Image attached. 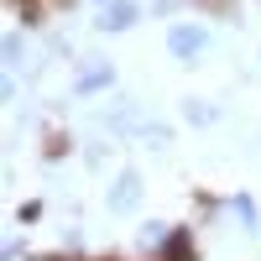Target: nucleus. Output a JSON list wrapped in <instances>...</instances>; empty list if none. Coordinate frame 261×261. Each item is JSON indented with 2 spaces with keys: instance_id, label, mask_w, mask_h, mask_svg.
I'll list each match as a JSON object with an SVG mask.
<instances>
[{
  "instance_id": "nucleus-1",
  "label": "nucleus",
  "mask_w": 261,
  "mask_h": 261,
  "mask_svg": "<svg viewBox=\"0 0 261 261\" xmlns=\"http://www.w3.org/2000/svg\"><path fill=\"white\" fill-rule=\"evenodd\" d=\"M204 42H209V37H204V27H188V21H178V27L167 32V53L188 63V58H199V53H204Z\"/></svg>"
},
{
  "instance_id": "nucleus-2",
  "label": "nucleus",
  "mask_w": 261,
  "mask_h": 261,
  "mask_svg": "<svg viewBox=\"0 0 261 261\" xmlns=\"http://www.w3.org/2000/svg\"><path fill=\"white\" fill-rule=\"evenodd\" d=\"M141 178H136V172H120V178H115V188H110V209L115 214H130V209H136L141 204Z\"/></svg>"
},
{
  "instance_id": "nucleus-3",
  "label": "nucleus",
  "mask_w": 261,
  "mask_h": 261,
  "mask_svg": "<svg viewBox=\"0 0 261 261\" xmlns=\"http://www.w3.org/2000/svg\"><path fill=\"white\" fill-rule=\"evenodd\" d=\"M105 84H115V68H110L105 58H89V68H79L73 89H79V94H94V89H105Z\"/></svg>"
},
{
  "instance_id": "nucleus-4",
  "label": "nucleus",
  "mask_w": 261,
  "mask_h": 261,
  "mask_svg": "<svg viewBox=\"0 0 261 261\" xmlns=\"http://www.w3.org/2000/svg\"><path fill=\"white\" fill-rule=\"evenodd\" d=\"M99 27L105 32H125V27H136V0H110L99 16Z\"/></svg>"
},
{
  "instance_id": "nucleus-5",
  "label": "nucleus",
  "mask_w": 261,
  "mask_h": 261,
  "mask_svg": "<svg viewBox=\"0 0 261 261\" xmlns=\"http://www.w3.org/2000/svg\"><path fill=\"white\" fill-rule=\"evenodd\" d=\"M183 115H188L193 125H209V120H214V115H220V110H214V105H209V99H188V105H183Z\"/></svg>"
},
{
  "instance_id": "nucleus-6",
  "label": "nucleus",
  "mask_w": 261,
  "mask_h": 261,
  "mask_svg": "<svg viewBox=\"0 0 261 261\" xmlns=\"http://www.w3.org/2000/svg\"><path fill=\"white\" fill-rule=\"evenodd\" d=\"M105 120H110L115 130H136V125H141V115L130 110V105H120V110H110V115H105Z\"/></svg>"
},
{
  "instance_id": "nucleus-7",
  "label": "nucleus",
  "mask_w": 261,
  "mask_h": 261,
  "mask_svg": "<svg viewBox=\"0 0 261 261\" xmlns=\"http://www.w3.org/2000/svg\"><path fill=\"white\" fill-rule=\"evenodd\" d=\"M167 241V225H141V246H162Z\"/></svg>"
},
{
  "instance_id": "nucleus-8",
  "label": "nucleus",
  "mask_w": 261,
  "mask_h": 261,
  "mask_svg": "<svg viewBox=\"0 0 261 261\" xmlns=\"http://www.w3.org/2000/svg\"><path fill=\"white\" fill-rule=\"evenodd\" d=\"M235 214H241V220L256 230V209H251V199H235Z\"/></svg>"
},
{
  "instance_id": "nucleus-9",
  "label": "nucleus",
  "mask_w": 261,
  "mask_h": 261,
  "mask_svg": "<svg viewBox=\"0 0 261 261\" xmlns=\"http://www.w3.org/2000/svg\"><path fill=\"white\" fill-rule=\"evenodd\" d=\"M105 6H110V0H105Z\"/></svg>"
}]
</instances>
